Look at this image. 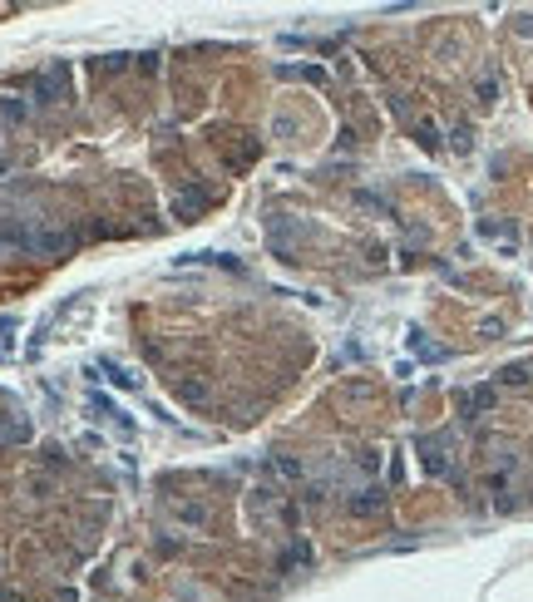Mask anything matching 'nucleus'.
Returning <instances> with one entry per match:
<instances>
[{
	"mask_svg": "<svg viewBox=\"0 0 533 602\" xmlns=\"http://www.w3.org/2000/svg\"><path fill=\"white\" fill-rule=\"evenodd\" d=\"M15 326H20L15 316H0V346H10V331H15Z\"/></svg>",
	"mask_w": 533,
	"mask_h": 602,
	"instance_id": "423d86ee",
	"label": "nucleus"
},
{
	"mask_svg": "<svg viewBox=\"0 0 533 602\" xmlns=\"http://www.w3.org/2000/svg\"><path fill=\"white\" fill-rule=\"evenodd\" d=\"M65 84H70V65H50L30 80V94H35V104H55L65 99Z\"/></svg>",
	"mask_w": 533,
	"mask_h": 602,
	"instance_id": "f257e3e1",
	"label": "nucleus"
},
{
	"mask_svg": "<svg viewBox=\"0 0 533 602\" xmlns=\"http://www.w3.org/2000/svg\"><path fill=\"white\" fill-rule=\"evenodd\" d=\"M25 114H30V104H25V99H15V94H0V119H5V124H20Z\"/></svg>",
	"mask_w": 533,
	"mask_h": 602,
	"instance_id": "20e7f679",
	"label": "nucleus"
},
{
	"mask_svg": "<svg viewBox=\"0 0 533 602\" xmlns=\"http://www.w3.org/2000/svg\"><path fill=\"white\" fill-rule=\"evenodd\" d=\"M346 508H351V513H361V518H370V513H380V508H385V494H380V489H366V494H356Z\"/></svg>",
	"mask_w": 533,
	"mask_h": 602,
	"instance_id": "7ed1b4c3",
	"label": "nucleus"
},
{
	"mask_svg": "<svg viewBox=\"0 0 533 602\" xmlns=\"http://www.w3.org/2000/svg\"><path fill=\"white\" fill-rule=\"evenodd\" d=\"M0 444H30V415H0Z\"/></svg>",
	"mask_w": 533,
	"mask_h": 602,
	"instance_id": "f03ea898",
	"label": "nucleus"
},
{
	"mask_svg": "<svg viewBox=\"0 0 533 602\" xmlns=\"http://www.w3.org/2000/svg\"><path fill=\"white\" fill-rule=\"evenodd\" d=\"M459 405H464V410H489V405H494V390H469Z\"/></svg>",
	"mask_w": 533,
	"mask_h": 602,
	"instance_id": "39448f33",
	"label": "nucleus"
}]
</instances>
